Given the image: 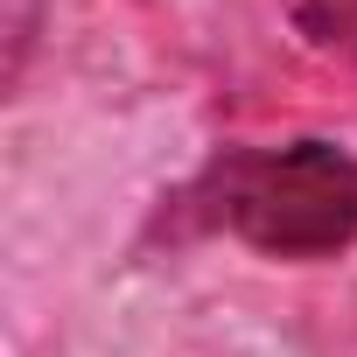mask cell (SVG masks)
Instances as JSON below:
<instances>
[{
    "label": "cell",
    "instance_id": "obj_1",
    "mask_svg": "<svg viewBox=\"0 0 357 357\" xmlns=\"http://www.w3.org/2000/svg\"><path fill=\"white\" fill-rule=\"evenodd\" d=\"M175 218L197 231H225L259 259H336L357 245V154L315 133L225 147L183 183Z\"/></svg>",
    "mask_w": 357,
    "mask_h": 357
},
{
    "label": "cell",
    "instance_id": "obj_2",
    "mask_svg": "<svg viewBox=\"0 0 357 357\" xmlns=\"http://www.w3.org/2000/svg\"><path fill=\"white\" fill-rule=\"evenodd\" d=\"M287 15L322 56H336L357 77V0H287Z\"/></svg>",
    "mask_w": 357,
    "mask_h": 357
},
{
    "label": "cell",
    "instance_id": "obj_3",
    "mask_svg": "<svg viewBox=\"0 0 357 357\" xmlns=\"http://www.w3.org/2000/svg\"><path fill=\"white\" fill-rule=\"evenodd\" d=\"M8 84H22V70H29V50H36V36H43V0H8Z\"/></svg>",
    "mask_w": 357,
    "mask_h": 357
}]
</instances>
